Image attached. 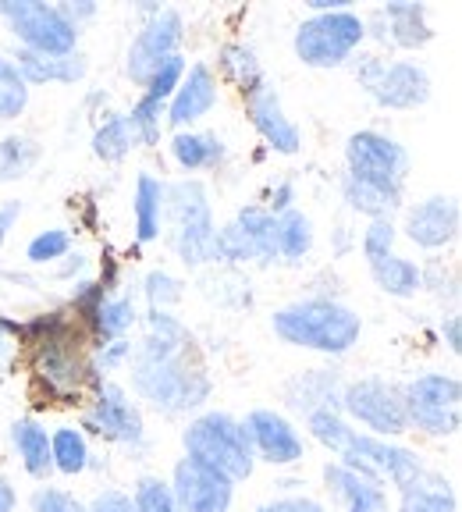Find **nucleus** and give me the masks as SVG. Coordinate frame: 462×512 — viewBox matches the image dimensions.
<instances>
[{
	"label": "nucleus",
	"instance_id": "1",
	"mask_svg": "<svg viewBox=\"0 0 462 512\" xmlns=\"http://www.w3.org/2000/svg\"><path fill=\"white\" fill-rule=\"evenodd\" d=\"M132 388L164 416H185L210 399V374L182 320L146 310V338L132 345Z\"/></svg>",
	"mask_w": 462,
	"mask_h": 512
},
{
	"label": "nucleus",
	"instance_id": "2",
	"mask_svg": "<svg viewBox=\"0 0 462 512\" xmlns=\"http://www.w3.org/2000/svg\"><path fill=\"white\" fill-rule=\"evenodd\" d=\"M8 331L15 345L29 349L32 377L43 384L50 399L72 402L86 388H96L104 381L89 356L93 352L89 335L64 310L36 313L29 320H8Z\"/></svg>",
	"mask_w": 462,
	"mask_h": 512
},
{
	"label": "nucleus",
	"instance_id": "3",
	"mask_svg": "<svg viewBox=\"0 0 462 512\" xmlns=\"http://www.w3.org/2000/svg\"><path fill=\"white\" fill-rule=\"evenodd\" d=\"M274 335L295 349H313L324 356H345L363 335V317L331 296H310L274 310Z\"/></svg>",
	"mask_w": 462,
	"mask_h": 512
},
{
	"label": "nucleus",
	"instance_id": "4",
	"mask_svg": "<svg viewBox=\"0 0 462 512\" xmlns=\"http://www.w3.org/2000/svg\"><path fill=\"white\" fill-rule=\"evenodd\" d=\"M164 217L171 224V246L185 267L214 264V207L200 178H182L164 189Z\"/></svg>",
	"mask_w": 462,
	"mask_h": 512
},
{
	"label": "nucleus",
	"instance_id": "5",
	"mask_svg": "<svg viewBox=\"0 0 462 512\" xmlns=\"http://www.w3.org/2000/svg\"><path fill=\"white\" fill-rule=\"evenodd\" d=\"M182 445H185V456L224 473L228 480H246L256 466L253 445H249V434L242 427V420H235L231 413H221V409L196 416L185 427Z\"/></svg>",
	"mask_w": 462,
	"mask_h": 512
},
{
	"label": "nucleus",
	"instance_id": "6",
	"mask_svg": "<svg viewBox=\"0 0 462 512\" xmlns=\"http://www.w3.org/2000/svg\"><path fill=\"white\" fill-rule=\"evenodd\" d=\"M363 43H367V22L352 8L303 18L292 36L295 57L306 68H342L359 54Z\"/></svg>",
	"mask_w": 462,
	"mask_h": 512
},
{
	"label": "nucleus",
	"instance_id": "7",
	"mask_svg": "<svg viewBox=\"0 0 462 512\" xmlns=\"http://www.w3.org/2000/svg\"><path fill=\"white\" fill-rule=\"evenodd\" d=\"M352 75L370 93L377 107L384 111H413L431 100V72L416 61H381L374 54L352 57Z\"/></svg>",
	"mask_w": 462,
	"mask_h": 512
},
{
	"label": "nucleus",
	"instance_id": "8",
	"mask_svg": "<svg viewBox=\"0 0 462 512\" xmlns=\"http://www.w3.org/2000/svg\"><path fill=\"white\" fill-rule=\"evenodd\" d=\"M0 18L8 22L11 36H15L22 50L47 57L79 54L82 32L64 22L57 4H43V0H0Z\"/></svg>",
	"mask_w": 462,
	"mask_h": 512
},
{
	"label": "nucleus",
	"instance_id": "9",
	"mask_svg": "<svg viewBox=\"0 0 462 512\" xmlns=\"http://www.w3.org/2000/svg\"><path fill=\"white\" fill-rule=\"evenodd\" d=\"M338 409L349 420L367 427V434H374V438H399L409 431L402 384H391L384 377H359V381L342 384Z\"/></svg>",
	"mask_w": 462,
	"mask_h": 512
},
{
	"label": "nucleus",
	"instance_id": "10",
	"mask_svg": "<svg viewBox=\"0 0 462 512\" xmlns=\"http://www.w3.org/2000/svg\"><path fill=\"white\" fill-rule=\"evenodd\" d=\"M345 175L359 182L381 185V189L406 192L409 178V150L399 139L374 132V128H359L345 139Z\"/></svg>",
	"mask_w": 462,
	"mask_h": 512
},
{
	"label": "nucleus",
	"instance_id": "11",
	"mask_svg": "<svg viewBox=\"0 0 462 512\" xmlns=\"http://www.w3.org/2000/svg\"><path fill=\"white\" fill-rule=\"evenodd\" d=\"M406 395L409 427H420L431 438H452L459 434L462 416V384L455 374H420L402 388Z\"/></svg>",
	"mask_w": 462,
	"mask_h": 512
},
{
	"label": "nucleus",
	"instance_id": "12",
	"mask_svg": "<svg viewBox=\"0 0 462 512\" xmlns=\"http://www.w3.org/2000/svg\"><path fill=\"white\" fill-rule=\"evenodd\" d=\"M338 463L352 466V470H359V473H370V477H377L381 484L391 480L399 491L416 484V480L427 473V466L420 463L416 452H409V448L395 445V441H388V438H374V434H367V431L349 434L345 448L338 452Z\"/></svg>",
	"mask_w": 462,
	"mask_h": 512
},
{
	"label": "nucleus",
	"instance_id": "13",
	"mask_svg": "<svg viewBox=\"0 0 462 512\" xmlns=\"http://www.w3.org/2000/svg\"><path fill=\"white\" fill-rule=\"evenodd\" d=\"M182 36H185V22L175 8H160L157 15L143 18V25H139L136 40H132L125 57L128 79L136 82V86H146L160 64L178 54Z\"/></svg>",
	"mask_w": 462,
	"mask_h": 512
},
{
	"label": "nucleus",
	"instance_id": "14",
	"mask_svg": "<svg viewBox=\"0 0 462 512\" xmlns=\"http://www.w3.org/2000/svg\"><path fill=\"white\" fill-rule=\"evenodd\" d=\"M86 427L100 438L114 441L125 448H143L146 445V427L143 413L136 402L128 399V392L114 381H100L93 388V402L86 409Z\"/></svg>",
	"mask_w": 462,
	"mask_h": 512
},
{
	"label": "nucleus",
	"instance_id": "15",
	"mask_svg": "<svg viewBox=\"0 0 462 512\" xmlns=\"http://www.w3.org/2000/svg\"><path fill=\"white\" fill-rule=\"evenodd\" d=\"M171 491H175V502L182 512H228L231 498H235V480L185 456L175 466Z\"/></svg>",
	"mask_w": 462,
	"mask_h": 512
},
{
	"label": "nucleus",
	"instance_id": "16",
	"mask_svg": "<svg viewBox=\"0 0 462 512\" xmlns=\"http://www.w3.org/2000/svg\"><path fill=\"white\" fill-rule=\"evenodd\" d=\"M242 104H246L249 125L256 128V136L271 146L274 153L292 157V153L303 150V132H299V125L285 114V104H281L278 89H274L271 82H263L253 93L242 96Z\"/></svg>",
	"mask_w": 462,
	"mask_h": 512
},
{
	"label": "nucleus",
	"instance_id": "17",
	"mask_svg": "<svg viewBox=\"0 0 462 512\" xmlns=\"http://www.w3.org/2000/svg\"><path fill=\"white\" fill-rule=\"evenodd\" d=\"M367 22V36L374 29V36L381 43H391L399 50H420L434 40L431 29V11L427 4H413V0H395V4H384L381 11H374Z\"/></svg>",
	"mask_w": 462,
	"mask_h": 512
},
{
	"label": "nucleus",
	"instance_id": "18",
	"mask_svg": "<svg viewBox=\"0 0 462 512\" xmlns=\"http://www.w3.org/2000/svg\"><path fill=\"white\" fill-rule=\"evenodd\" d=\"M249 434V445H253V456L267 459L271 466H292L303 459V438L292 427L288 416H281L278 409H253V413L242 420Z\"/></svg>",
	"mask_w": 462,
	"mask_h": 512
},
{
	"label": "nucleus",
	"instance_id": "19",
	"mask_svg": "<svg viewBox=\"0 0 462 512\" xmlns=\"http://www.w3.org/2000/svg\"><path fill=\"white\" fill-rule=\"evenodd\" d=\"M402 232L413 246L427 249V253L452 246L459 239V203H455V196H427L416 207H409Z\"/></svg>",
	"mask_w": 462,
	"mask_h": 512
},
{
	"label": "nucleus",
	"instance_id": "20",
	"mask_svg": "<svg viewBox=\"0 0 462 512\" xmlns=\"http://www.w3.org/2000/svg\"><path fill=\"white\" fill-rule=\"evenodd\" d=\"M217 75L210 72L207 64H189L178 82L175 96L168 100V111H164V121H168L175 132H185L189 125H196L200 118H207L217 107Z\"/></svg>",
	"mask_w": 462,
	"mask_h": 512
},
{
	"label": "nucleus",
	"instance_id": "21",
	"mask_svg": "<svg viewBox=\"0 0 462 512\" xmlns=\"http://www.w3.org/2000/svg\"><path fill=\"white\" fill-rule=\"evenodd\" d=\"M324 480L331 498H338L345 512H388V488L370 473H359L345 463H327Z\"/></svg>",
	"mask_w": 462,
	"mask_h": 512
},
{
	"label": "nucleus",
	"instance_id": "22",
	"mask_svg": "<svg viewBox=\"0 0 462 512\" xmlns=\"http://www.w3.org/2000/svg\"><path fill=\"white\" fill-rule=\"evenodd\" d=\"M15 68L25 79V86H75V82L86 79L89 64L82 54H64V57H47V54H32V50H15Z\"/></svg>",
	"mask_w": 462,
	"mask_h": 512
},
{
	"label": "nucleus",
	"instance_id": "23",
	"mask_svg": "<svg viewBox=\"0 0 462 512\" xmlns=\"http://www.w3.org/2000/svg\"><path fill=\"white\" fill-rule=\"evenodd\" d=\"M285 399L303 416L317 413V409H338L342 377H338V370H303L285 384Z\"/></svg>",
	"mask_w": 462,
	"mask_h": 512
},
{
	"label": "nucleus",
	"instance_id": "24",
	"mask_svg": "<svg viewBox=\"0 0 462 512\" xmlns=\"http://www.w3.org/2000/svg\"><path fill=\"white\" fill-rule=\"evenodd\" d=\"M231 224L242 232L249 249V264H274L278 260V224H274V214L260 207V203H246L239 207V214L231 217Z\"/></svg>",
	"mask_w": 462,
	"mask_h": 512
},
{
	"label": "nucleus",
	"instance_id": "25",
	"mask_svg": "<svg viewBox=\"0 0 462 512\" xmlns=\"http://www.w3.org/2000/svg\"><path fill=\"white\" fill-rule=\"evenodd\" d=\"M171 157L175 164L192 175V171H217L228 157V146L214 132H175L171 139Z\"/></svg>",
	"mask_w": 462,
	"mask_h": 512
},
{
	"label": "nucleus",
	"instance_id": "26",
	"mask_svg": "<svg viewBox=\"0 0 462 512\" xmlns=\"http://www.w3.org/2000/svg\"><path fill=\"white\" fill-rule=\"evenodd\" d=\"M164 189L168 182H160L153 175L136 178V196H132V214H136V242L160 239V224H164Z\"/></svg>",
	"mask_w": 462,
	"mask_h": 512
},
{
	"label": "nucleus",
	"instance_id": "27",
	"mask_svg": "<svg viewBox=\"0 0 462 512\" xmlns=\"http://www.w3.org/2000/svg\"><path fill=\"white\" fill-rule=\"evenodd\" d=\"M11 441L18 448V459H22L25 473L36 480H47L54 473V459H50V434L36 420H18L11 427Z\"/></svg>",
	"mask_w": 462,
	"mask_h": 512
},
{
	"label": "nucleus",
	"instance_id": "28",
	"mask_svg": "<svg viewBox=\"0 0 462 512\" xmlns=\"http://www.w3.org/2000/svg\"><path fill=\"white\" fill-rule=\"evenodd\" d=\"M370 267V278H374V285L381 288V292H388V296L395 299H413L416 292H420V264H413V260H406V256L399 253H388L381 256V260H374Z\"/></svg>",
	"mask_w": 462,
	"mask_h": 512
},
{
	"label": "nucleus",
	"instance_id": "29",
	"mask_svg": "<svg viewBox=\"0 0 462 512\" xmlns=\"http://www.w3.org/2000/svg\"><path fill=\"white\" fill-rule=\"evenodd\" d=\"M217 68H221V75L239 89L242 96L253 93L256 86L267 82L260 57H256V50L246 47V43H224L221 54H217Z\"/></svg>",
	"mask_w": 462,
	"mask_h": 512
},
{
	"label": "nucleus",
	"instance_id": "30",
	"mask_svg": "<svg viewBox=\"0 0 462 512\" xmlns=\"http://www.w3.org/2000/svg\"><path fill=\"white\" fill-rule=\"evenodd\" d=\"M399 512H455V491L438 473H423L416 484L399 491Z\"/></svg>",
	"mask_w": 462,
	"mask_h": 512
},
{
	"label": "nucleus",
	"instance_id": "31",
	"mask_svg": "<svg viewBox=\"0 0 462 512\" xmlns=\"http://www.w3.org/2000/svg\"><path fill=\"white\" fill-rule=\"evenodd\" d=\"M136 320H139L136 299L132 296H107L104 310H100L93 331H89V345L100 349V345H107V342H118V338H125L128 331L136 328Z\"/></svg>",
	"mask_w": 462,
	"mask_h": 512
},
{
	"label": "nucleus",
	"instance_id": "32",
	"mask_svg": "<svg viewBox=\"0 0 462 512\" xmlns=\"http://www.w3.org/2000/svg\"><path fill=\"white\" fill-rule=\"evenodd\" d=\"M278 224V260L285 264H299L303 256H310L313 249V221L303 210H285V214L274 217Z\"/></svg>",
	"mask_w": 462,
	"mask_h": 512
},
{
	"label": "nucleus",
	"instance_id": "33",
	"mask_svg": "<svg viewBox=\"0 0 462 512\" xmlns=\"http://www.w3.org/2000/svg\"><path fill=\"white\" fill-rule=\"evenodd\" d=\"M136 146H139L136 132H132L125 114H111V118L100 121L93 132V153L104 160V164H121Z\"/></svg>",
	"mask_w": 462,
	"mask_h": 512
},
{
	"label": "nucleus",
	"instance_id": "34",
	"mask_svg": "<svg viewBox=\"0 0 462 512\" xmlns=\"http://www.w3.org/2000/svg\"><path fill=\"white\" fill-rule=\"evenodd\" d=\"M40 143L32 136H11L0 139V182H22L36 164H40Z\"/></svg>",
	"mask_w": 462,
	"mask_h": 512
},
{
	"label": "nucleus",
	"instance_id": "35",
	"mask_svg": "<svg viewBox=\"0 0 462 512\" xmlns=\"http://www.w3.org/2000/svg\"><path fill=\"white\" fill-rule=\"evenodd\" d=\"M50 459H54V470L68 473V477L86 470L89 445H86V438H82L79 427H57V431L50 434Z\"/></svg>",
	"mask_w": 462,
	"mask_h": 512
},
{
	"label": "nucleus",
	"instance_id": "36",
	"mask_svg": "<svg viewBox=\"0 0 462 512\" xmlns=\"http://www.w3.org/2000/svg\"><path fill=\"white\" fill-rule=\"evenodd\" d=\"M29 107V86L18 75L15 61L0 54V121H15Z\"/></svg>",
	"mask_w": 462,
	"mask_h": 512
},
{
	"label": "nucleus",
	"instance_id": "37",
	"mask_svg": "<svg viewBox=\"0 0 462 512\" xmlns=\"http://www.w3.org/2000/svg\"><path fill=\"white\" fill-rule=\"evenodd\" d=\"M306 427H310L313 438L324 448H331V452H342L352 434V424L342 416V409H317V413L306 416Z\"/></svg>",
	"mask_w": 462,
	"mask_h": 512
},
{
	"label": "nucleus",
	"instance_id": "38",
	"mask_svg": "<svg viewBox=\"0 0 462 512\" xmlns=\"http://www.w3.org/2000/svg\"><path fill=\"white\" fill-rule=\"evenodd\" d=\"M164 111H168V104H157V100H150V96H139L136 104H132V111H128L125 118H128V125H132V132H136L139 146L160 143V121H164Z\"/></svg>",
	"mask_w": 462,
	"mask_h": 512
},
{
	"label": "nucleus",
	"instance_id": "39",
	"mask_svg": "<svg viewBox=\"0 0 462 512\" xmlns=\"http://www.w3.org/2000/svg\"><path fill=\"white\" fill-rule=\"evenodd\" d=\"M107 292L100 281H75V288H72V313H75V324H79L82 331H93V324H96V317H100V310H104V303H107Z\"/></svg>",
	"mask_w": 462,
	"mask_h": 512
},
{
	"label": "nucleus",
	"instance_id": "40",
	"mask_svg": "<svg viewBox=\"0 0 462 512\" xmlns=\"http://www.w3.org/2000/svg\"><path fill=\"white\" fill-rule=\"evenodd\" d=\"M68 249H72V232H68V228H47V232H40L25 246V260L40 267L57 264V260L68 256Z\"/></svg>",
	"mask_w": 462,
	"mask_h": 512
},
{
	"label": "nucleus",
	"instance_id": "41",
	"mask_svg": "<svg viewBox=\"0 0 462 512\" xmlns=\"http://www.w3.org/2000/svg\"><path fill=\"white\" fill-rule=\"evenodd\" d=\"M136 512H182L175 502V491H171L168 480L160 477H143L136 484V498H132Z\"/></svg>",
	"mask_w": 462,
	"mask_h": 512
},
{
	"label": "nucleus",
	"instance_id": "42",
	"mask_svg": "<svg viewBox=\"0 0 462 512\" xmlns=\"http://www.w3.org/2000/svg\"><path fill=\"white\" fill-rule=\"evenodd\" d=\"M185 68H189V61H185L182 54L168 57V61L160 64L157 72L150 75V82L143 86V96H150V100H157V104H168L171 96H175L178 82H182Z\"/></svg>",
	"mask_w": 462,
	"mask_h": 512
},
{
	"label": "nucleus",
	"instance_id": "43",
	"mask_svg": "<svg viewBox=\"0 0 462 512\" xmlns=\"http://www.w3.org/2000/svg\"><path fill=\"white\" fill-rule=\"evenodd\" d=\"M143 296H146V303H150V310H171L175 303H182V281L175 278V274H168V271H150L143 278Z\"/></svg>",
	"mask_w": 462,
	"mask_h": 512
},
{
	"label": "nucleus",
	"instance_id": "44",
	"mask_svg": "<svg viewBox=\"0 0 462 512\" xmlns=\"http://www.w3.org/2000/svg\"><path fill=\"white\" fill-rule=\"evenodd\" d=\"M395 239H399L395 221H370L367 232H363V256H367V264L395 253Z\"/></svg>",
	"mask_w": 462,
	"mask_h": 512
},
{
	"label": "nucleus",
	"instance_id": "45",
	"mask_svg": "<svg viewBox=\"0 0 462 512\" xmlns=\"http://www.w3.org/2000/svg\"><path fill=\"white\" fill-rule=\"evenodd\" d=\"M455 271H445V260L441 256H431L427 264H420V288H431V292H438V296H445L448 292V299H455L459 292H455Z\"/></svg>",
	"mask_w": 462,
	"mask_h": 512
},
{
	"label": "nucleus",
	"instance_id": "46",
	"mask_svg": "<svg viewBox=\"0 0 462 512\" xmlns=\"http://www.w3.org/2000/svg\"><path fill=\"white\" fill-rule=\"evenodd\" d=\"M32 512H89L75 495L61 488H40L32 495Z\"/></svg>",
	"mask_w": 462,
	"mask_h": 512
},
{
	"label": "nucleus",
	"instance_id": "47",
	"mask_svg": "<svg viewBox=\"0 0 462 512\" xmlns=\"http://www.w3.org/2000/svg\"><path fill=\"white\" fill-rule=\"evenodd\" d=\"M96 356H93V367H96V374L104 370V374H111V370H118V367H125L128 360H132V342L128 338H118V342H107V345H100V349H93Z\"/></svg>",
	"mask_w": 462,
	"mask_h": 512
},
{
	"label": "nucleus",
	"instance_id": "48",
	"mask_svg": "<svg viewBox=\"0 0 462 512\" xmlns=\"http://www.w3.org/2000/svg\"><path fill=\"white\" fill-rule=\"evenodd\" d=\"M256 512H327V509L310 495H288V498H274V502L260 505Z\"/></svg>",
	"mask_w": 462,
	"mask_h": 512
},
{
	"label": "nucleus",
	"instance_id": "49",
	"mask_svg": "<svg viewBox=\"0 0 462 512\" xmlns=\"http://www.w3.org/2000/svg\"><path fill=\"white\" fill-rule=\"evenodd\" d=\"M89 512H136V505H132V498L125 491H100L93 498V505H89Z\"/></svg>",
	"mask_w": 462,
	"mask_h": 512
},
{
	"label": "nucleus",
	"instance_id": "50",
	"mask_svg": "<svg viewBox=\"0 0 462 512\" xmlns=\"http://www.w3.org/2000/svg\"><path fill=\"white\" fill-rule=\"evenodd\" d=\"M57 11L64 15V22L75 25V29L82 32V25H86L89 18H96V11L100 8H96L93 0H75V4H57Z\"/></svg>",
	"mask_w": 462,
	"mask_h": 512
},
{
	"label": "nucleus",
	"instance_id": "51",
	"mask_svg": "<svg viewBox=\"0 0 462 512\" xmlns=\"http://www.w3.org/2000/svg\"><path fill=\"white\" fill-rule=\"evenodd\" d=\"M292 203H295V185L292 182H278L271 189V196H267V203H263V210L267 214H285V210H292Z\"/></svg>",
	"mask_w": 462,
	"mask_h": 512
},
{
	"label": "nucleus",
	"instance_id": "52",
	"mask_svg": "<svg viewBox=\"0 0 462 512\" xmlns=\"http://www.w3.org/2000/svg\"><path fill=\"white\" fill-rule=\"evenodd\" d=\"M441 338H445L448 352H452V356H459V352H462V317H459V313H448V317H441Z\"/></svg>",
	"mask_w": 462,
	"mask_h": 512
},
{
	"label": "nucleus",
	"instance_id": "53",
	"mask_svg": "<svg viewBox=\"0 0 462 512\" xmlns=\"http://www.w3.org/2000/svg\"><path fill=\"white\" fill-rule=\"evenodd\" d=\"M18 217H22V203H18V200L0 203V246H4V239H8V232L18 224Z\"/></svg>",
	"mask_w": 462,
	"mask_h": 512
},
{
	"label": "nucleus",
	"instance_id": "54",
	"mask_svg": "<svg viewBox=\"0 0 462 512\" xmlns=\"http://www.w3.org/2000/svg\"><path fill=\"white\" fill-rule=\"evenodd\" d=\"M15 505H18V495H15V488H11V480L0 477V512H15Z\"/></svg>",
	"mask_w": 462,
	"mask_h": 512
},
{
	"label": "nucleus",
	"instance_id": "55",
	"mask_svg": "<svg viewBox=\"0 0 462 512\" xmlns=\"http://www.w3.org/2000/svg\"><path fill=\"white\" fill-rule=\"evenodd\" d=\"M86 271V256H68V264L61 267V271H57V278H79V274Z\"/></svg>",
	"mask_w": 462,
	"mask_h": 512
}]
</instances>
